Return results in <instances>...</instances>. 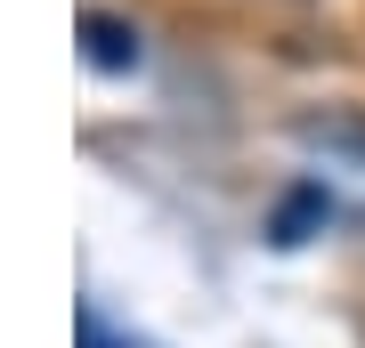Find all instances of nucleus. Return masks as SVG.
<instances>
[{
  "label": "nucleus",
  "instance_id": "nucleus-1",
  "mask_svg": "<svg viewBox=\"0 0 365 348\" xmlns=\"http://www.w3.org/2000/svg\"><path fill=\"white\" fill-rule=\"evenodd\" d=\"M292 138L325 162V179H349L365 194V114H300Z\"/></svg>",
  "mask_w": 365,
  "mask_h": 348
},
{
  "label": "nucleus",
  "instance_id": "nucleus-2",
  "mask_svg": "<svg viewBox=\"0 0 365 348\" xmlns=\"http://www.w3.org/2000/svg\"><path fill=\"white\" fill-rule=\"evenodd\" d=\"M81 57H90L98 73H130V65L146 57V41H138V25H130V16L90 9V16H81Z\"/></svg>",
  "mask_w": 365,
  "mask_h": 348
}]
</instances>
